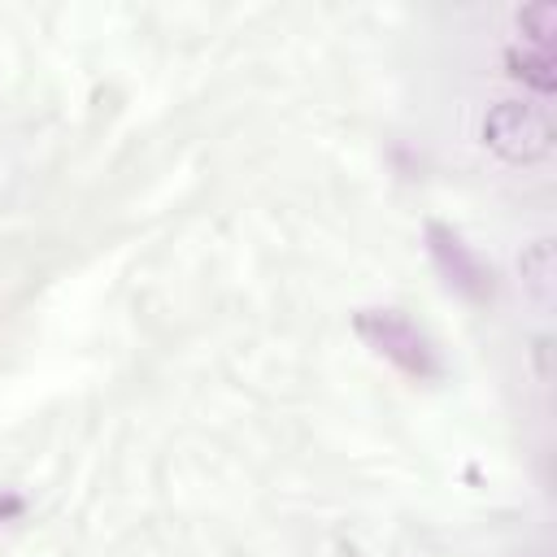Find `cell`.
Returning <instances> with one entry per match:
<instances>
[{"label": "cell", "instance_id": "cell-4", "mask_svg": "<svg viewBox=\"0 0 557 557\" xmlns=\"http://www.w3.org/2000/svg\"><path fill=\"white\" fill-rule=\"evenodd\" d=\"M518 274H522V292L540 309H553V296H557V261H553V244L548 239H535L518 257Z\"/></svg>", "mask_w": 557, "mask_h": 557}, {"label": "cell", "instance_id": "cell-1", "mask_svg": "<svg viewBox=\"0 0 557 557\" xmlns=\"http://www.w3.org/2000/svg\"><path fill=\"white\" fill-rule=\"evenodd\" d=\"M352 331L366 348H374L383 361H392L409 379H440V357L431 339L400 313V309H361L352 318Z\"/></svg>", "mask_w": 557, "mask_h": 557}, {"label": "cell", "instance_id": "cell-7", "mask_svg": "<svg viewBox=\"0 0 557 557\" xmlns=\"http://www.w3.org/2000/svg\"><path fill=\"white\" fill-rule=\"evenodd\" d=\"M22 509H26V505H22V496H13V492H0V522H13Z\"/></svg>", "mask_w": 557, "mask_h": 557}, {"label": "cell", "instance_id": "cell-6", "mask_svg": "<svg viewBox=\"0 0 557 557\" xmlns=\"http://www.w3.org/2000/svg\"><path fill=\"white\" fill-rule=\"evenodd\" d=\"M518 30L527 39V48L553 52V35H557V4L553 0H535L518 9Z\"/></svg>", "mask_w": 557, "mask_h": 557}, {"label": "cell", "instance_id": "cell-5", "mask_svg": "<svg viewBox=\"0 0 557 557\" xmlns=\"http://www.w3.org/2000/svg\"><path fill=\"white\" fill-rule=\"evenodd\" d=\"M505 65H509L513 78L531 83V87L544 91V96L557 87V61H553V52H540V48H509V52H505Z\"/></svg>", "mask_w": 557, "mask_h": 557}, {"label": "cell", "instance_id": "cell-2", "mask_svg": "<svg viewBox=\"0 0 557 557\" xmlns=\"http://www.w3.org/2000/svg\"><path fill=\"white\" fill-rule=\"evenodd\" d=\"M483 139L496 157L513 161V165H527V161H540L548 157L553 148V126L544 117V109L527 104V100H500L487 109L483 117Z\"/></svg>", "mask_w": 557, "mask_h": 557}, {"label": "cell", "instance_id": "cell-3", "mask_svg": "<svg viewBox=\"0 0 557 557\" xmlns=\"http://www.w3.org/2000/svg\"><path fill=\"white\" fill-rule=\"evenodd\" d=\"M426 248L431 261L440 265V274L448 278V287H457L470 300H487L492 296V270L474 257V248L444 222H426Z\"/></svg>", "mask_w": 557, "mask_h": 557}]
</instances>
